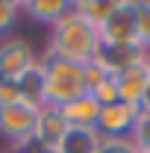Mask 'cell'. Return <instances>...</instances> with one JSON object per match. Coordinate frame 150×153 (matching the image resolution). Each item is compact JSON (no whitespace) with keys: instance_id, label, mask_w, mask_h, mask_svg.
Segmentation results:
<instances>
[{"instance_id":"obj_10","label":"cell","mask_w":150,"mask_h":153,"mask_svg":"<svg viewBox=\"0 0 150 153\" xmlns=\"http://www.w3.org/2000/svg\"><path fill=\"white\" fill-rule=\"evenodd\" d=\"M103 141V135L97 130H85V127H68V133L62 135L53 153H97Z\"/></svg>"},{"instance_id":"obj_2","label":"cell","mask_w":150,"mask_h":153,"mask_svg":"<svg viewBox=\"0 0 150 153\" xmlns=\"http://www.w3.org/2000/svg\"><path fill=\"white\" fill-rule=\"evenodd\" d=\"M38 65H41V106L62 109L65 103L88 94L82 85V65L59 59L50 50L38 56Z\"/></svg>"},{"instance_id":"obj_3","label":"cell","mask_w":150,"mask_h":153,"mask_svg":"<svg viewBox=\"0 0 150 153\" xmlns=\"http://www.w3.org/2000/svg\"><path fill=\"white\" fill-rule=\"evenodd\" d=\"M38 112H41V106L33 100H18V103L0 106V135L9 138L15 144V150H24L27 144H33Z\"/></svg>"},{"instance_id":"obj_20","label":"cell","mask_w":150,"mask_h":153,"mask_svg":"<svg viewBox=\"0 0 150 153\" xmlns=\"http://www.w3.org/2000/svg\"><path fill=\"white\" fill-rule=\"evenodd\" d=\"M12 153H44L41 147H36V144H27L24 150H12Z\"/></svg>"},{"instance_id":"obj_1","label":"cell","mask_w":150,"mask_h":153,"mask_svg":"<svg viewBox=\"0 0 150 153\" xmlns=\"http://www.w3.org/2000/svg\"><path fill=\"white\" fill-rule=\"evenodd\" d=\"M100 47L103 44H100L97 27L88 24L74 6H71V12L59 24L50 27V44H47V50L56 53L59 59H68L74 65H85V62H91L100 53Z\"/></svg>"},{"instance_id":"obj_9","label":"cell","mask_w":150,"mask_h":153,"mask_svg":"<svg viewBox=\"0 0 150 153\" xmlns=\"http://www.w3.org/2000/svg\"><path fill=\"white\" fill-rule=\"evenodd\" d=\"M59 115L65 118V124L68 127H85V130H94L97 127V118H100V103L94 100L91 94H82L71 100V103H65Z\"/></svg>"},{"instance_id":"obj_22","label":"cell","mask_w":150,"mask_h":153,"mask_svg":"<svg viewBox=\"0 0 150 153\" xmlns=\"http://www.w3.org/2000/svg\"><path fill=\"white\" fill-rule=\"evenodd\" d=\"M138 153H150V150H138Z\"/></svg>"},{"instance_id":"obj_12","label":"cell","mask_w":150,"mask_h":153,"mask_svg":"<svg viewBox=\"0 0 150 153\" xmlns=\"http://www.w3.org/2000/svg\"><path fill=\"white\" fill-rule=\"evenodd\" d=\"M74 9H76L85 21H88V24L100 27V24L106 21V15L112 12V3H100V0H76Z\"/></svg>"},{"instance_id":"obj_21","label":"cell","mask_w":150,"mask_h":153,"mask_svg":"<svg viewBox=\"0 0 150 153\" xmlns=\"http://www.w3.org/2000/svg\"><path fill=\"white\" fill-rule=\"evenodd\" d=\"M144 62H147V71H150V50H144Z\"/></svg>"},{"instance_id":"obj_4","label":"cell","mask_w":150,"mask_h":153,"mask_svg":"<svg viewBox=\"0 0 150 153\" xmlns=\"http://www.w3.org/2000/svg\"><path fill=\"white\" fill-rule=\"evenodd\" d=\"M135 9H138V3H132V0L112 3V12L97 27L103 47H141L138 36H135Z\"/></svg>"},{"instance_id":"obj_6","label":"cell","mask_w":150,"mask_h":153,"mask_svg":"<svg viewBox=\"0 0 150 153\" xmlns=\"http://www.w3.org/2000/svg\"><path fill=\"white\" fill-rule=\"evenodd\" d=\"M141 118V109L132 106V103H109V106H100V118H97V133L103 138H132V130Z\"/></svg>"},{"instance_id":"obj_8","label":"cell","mask_w":150,"mask_h":153,"mask_svg":"<svg viewBox=\"0 0 150 153\" xmlns=\"http://www.w3.org/2000/svg\"><path fill=\"white\" fill-rule=\"evenodd\" d=\"M65 133H68V124H65V118L59 115V109H53V106H41L38 124H36V135H33V144L41 147L44 153H53Z\"/></svg>"},{"instance_id":"obj_17","label":"cell","mask_w":150,"mask_h":153,"mask_svg":"<svg viewBox=\"0 0 150 153\" xmlns=\"http://www.w3.org/2000/svg\"><path fill=\"white\" fill-rule=\"evenodd\" d=\"M97 153H138V144L132 138H103Z\"/></svg>"},{"instance_id":"obj_18","label":"cell","mask_w":150,"mask_h":153,"mask_svg":"<svg viewBox=\"0 0 150 153\" xmlns=\"http://www.w3.org/2000/svg\"><path fill=\"white\" fill-rule=\"evenodd\" d=\"M18 100H24V94H21V85L0 82V106H9V103H18Z\"/></svg>"},{"instance_id":"obj_11","label":"cell","mask_w":150,"mask_h":153,"mask_svg":"<svg viewBox=\"0 0 150 153\" xmlns=\"http://www.w3.org/2000/svg\"><path fill=\"white\" fill-rule=\"evenodd\" d=\"M71 6L74 3H68V0H30V3H24V12L38 24L53 27L71 12Z\"/></svg>"},{"instance_id":"obj_7","label":"cell","mask_w":150,"mask_h":153,"mask_svg":"<svg viewBox=\"0 0 150 153\" xmlns=\"http://www.w3.org/2000/svg\"><path fill=\"white\" fill-rule=\"evenodd\" d=\"M115 82H118L121 100L138 106V100L144 97V91H147V85H150V71H147L144 56L138 59V62H132V65H127V68H121V71L115 74Z\"/></svg>"},{"instance_id":"obj_16","label":"cell","mask_w":150,"mask_h":153,"mask_svg":"<svg viewBox=\"0 0 150 153\" xmlns=\"http://www.w3.org/2000/svg\"><path fill=\"white\" fill-rule=\"evenodd\" d=\"M21 9H24V3H15V0H0V36H6V33L15 27Z\"/></svg>"},{"instance_id":"obj_5","label":"cell","mask_w":150,"mask_h":153,"mask_svg":"<svg viewBox=\"0 0 150 153\" xmlns=\"http://www.w3.org/2000/svg\"><path fill=\"white\" fill-rule=\"evenodd\" d=\"M36 65H38V56L24 38H9L0 44V82L21 85L33 74Z\"/></svg>"},{"instance_id":"obj_15","label":"cell","mask_w":150,"mask_h":153,"mask_svg":"<svg viewBox=\"0 0 150 153\" xmlns=\"http://www.w3.org/2000/svg\"><path fill=\"white\" fill-rule=\"evenodd\" d=\"M106 76H109V71H106L97 59H91V62H85V65H82V85H85V91H94Z\"/></svg>"},{"instance_id":"obj_13","label":"cell","mask_w":150,"mask_h":153,"mask_svg":"<svg viewBox=\"0 0 150 153\" xmlns=\"http://www.w3.org/2000/svg\"><path fill=\"white\" fill-rule=\"evenodd\" d=\"M135 36L141 50H150V3H138L135 9Z\"/></svg>"},{"instance_id":"obj_19","label":"cell","mask_w":150,"mask_h":153,"mask_svg":"<svg viewBox=\"0 0 150 153\" xmlns=\"http://www.w3.org/2000/svg\"><path fill=\"white\" fill-rule=\"evenodd\" d=\"M138 109H141V115H150V85H147V91H144V97L138 100Z\"/></svg>"},{"instance_id":"obj_14","label":"cell","mask_w":150,"mask_h":153,"mask_svg":"<svg viewBox=\"0 0 150 153\" xmlns=\"http://www.w3.org/2000/svg\"><path fill=\"white\" fill-rule=\"evenodd\" d=\"M88 94L100 103V106H109V103H118L121 100V94H118V82H115V74H109L94 91H88Z\"/></svg>"}]
</instances>
